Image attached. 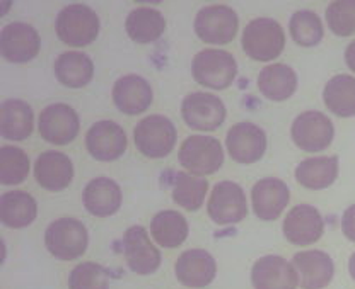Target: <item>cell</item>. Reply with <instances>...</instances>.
Returning a JSON list of instances; mask_svg holds the SVG:
<instances>
[{"instance_id":"6da1fadb","label":"cell","mask_w":355,"mask_h":289,"mask_svg":"<svg viewBox=\"0 0 355 289\" xmlns=\"http://www.w3.org/2000/svg\"><path fill=\"white\" fill-rule=\"evenodd\" d=\"M241 46L251 60L272 62L286 48V32L275 19L258 17L244 28Z\"/></svg>"},{"instance_id":"7a4b0ae2","label":"cell","mask_w":355,"mask_h":289,"mask_svg":"<svg viewBox=\"0 0 355 289\" xmlns=\"http://www.w3.org/2000/svg\"><path fill=\"white\" fill-rule=\"evenodd\" d=\"M44 245L58 261H73L84 255L89 245L86 225L72 216L51 221L44 232Z\"/></svg>"},{"instance_id":"3957f363","label":"cell","mask_w":355,"mask_h":289,"mask_svg":"<svg viewBox=\"0 0 355 289\" xmlns=\"http://www.w3.org/2000/svg\"><path fill=\"white\" fill-rule=\"evenodd\" d=\"M55 31L65 44L73 48L87 46L98 38L99 17L86 3H70L58 12Z\"/></svg>"},{"instance_id":"277c9868","label":"cell","mask_w":355,"mask_h":289,"mask_svg":"<svg viewBox=\"0 0 355 289\" xmlns=\"http://www.w3.org/2000/svg\"><path fill=\"white\" fill-rule=\"evenodd\" d=\"M191 75L193 80L203 87L224 91L231 87L238 75V62L229 51L209 50L198 51L191 60Z\"/></svg>"},{"instance_id":"5b68a950","label":"cell","mask_w":355,"mask_h":289,"mask_svg":"<svg viewBox=\"0 0 355 289\" xmlns=\"http://www.w3.org/2000/svg\"><path fill=\"white\" fill-rule=\"evenodd\" d=\"M176 126L169 118L150 114L137 123L133 129V142L137 150L147 158L168 157L176 147Z\"/></svg>"},{"instance_id":"8992f818","label":"cell","mask_w":355,"mask_h":289,"mask_svg":"<svg viewBox=\"0 0 355 289\" xmlns=\"http://www.w3.org/2000/svg\"><path fill=\"white\" fill-rule=\"evenodd\" d=\"M178 160L193 176H210L224 164V150L214 136L191 135L181 143Z\"/></svg>"},{"instance_id":"52a82bcc","label":"cell","mask_w":355,"mask_h":289,"mask_svg":"<svg viewBox=\"0 0 355 289\" xmlns=\"http://www.w3.org/2000/svg\"><path fill=\"white\" fill-rule=\"evenodd\" d=\"M38 131L44 142L57 147L72 143L80 131L79 114L69 104H50L40 113Z\"/></svg>"},{"instance_id":"ba28073f","label":"cell","mask_w":355,"mask_h":289,"mask_svg":"<svg viewBox=\"0 0 355 289\" xmlns=\"http://www.w3.org/2000/svg\"><path fill=\"white\" fill-rule=\"evenodd\" d=\"M238 14L227 6H209L198 10L193 28L202 41L210 44H227L238 32Z\"/></svg>"},{"instance_id":"9c48e42d","label":"cell","mask_w":355,"mask_h":289,"mask_svg":"<svg viewBox=\"0 0 355 289\" xmlns=\"http://www.w3.org/2000/svg\"><path fill=\"white\" fill-rule=\"evenodd\" d=\"M207 213L217 225H236L248 214V203L244 189L232 180L217 183L210 194Z\"/></svg>"},{"instance_id":"30bf717a","label":"cell","mask_w":355,"mask_h":289,"mask_svg":"<svg viewBox=\"0 0 355 289\" xmlns=\"http://www.w3.org/2000/svg\"><path fill=\"white\" fill-rule=\"evenodd\" d=\"M292 142L304 151H321L328 148L335 136V126L320 111H304L294 120L291 128Z\"/></svg>"},{"instance_id":"8fae6325","label":"cell","mask_w":355,"mask_h":289,"mask_svg":"<svg viewBox=\"0 0 355 289\" xmlns=\"http://www.w3.org/2000/svg\"><path fill=\"white\" fill-rule=\"evenodd\" d=\"M181 116L184 123L197 131H214L225 121L227 111L220 97L207 92L188 94L181 102Z\"/></svg>"},{"instance_id":"7c38bea8","label":"cell","mask_w":355,"mask_h":289,"mask_svg":"<svg viewBox=\"0 0 355 289\" xmlns=\"http://www.w3.org/2000/svg\"><path fill=\"white\" fill-rule=\"evenodd\" d=\"M123 255L132 272L139 276L154 274L161 265V252L150 242L149 233L140 225H133L123 233Z\"/></svg>"},{"instance_id":"4fadbf2b","label":"cell","mask_w":355,"mask_h":289,"mask_svg":"<svg viewBox=\"0 0 355 289\" xmlns=\"http://www.w3.org/2000/svg\"><path fill=\"white\" fill-rule=\"evenodd\" d=\"M266 133L258 124L243 121L232 126L225 135V148L238 164L250 165L260 160L266 151Z\"/></svg>"},{"instance_id":"5bb4252c","label":"cell","mask_w":355,"mask_h":289,"mask_svg":"<svg viewBox=\"0 0 355 289\" xmlns=\"http://www.w3.org/2000/svg\"><path fill=\"white\" fill-rule=\"evenodd\" d=\"M42 48V38L40 32L28 22H9L3 26L0 35V50L2 57L10 63H28Z\"/></svg>"},{"instance_id":"9a60e30c","label":"cell","mask_w":355,"mask_h":289,"mask_svg":"<svg viewBox=\"0 0 355 289\" xmlns=\"http://www.w3.org/2000/svg\"><path fill=\"white\" fill-rule=\"evenodd\" d=\"M127 135L120 124L110 120L94 123L86 133V148L94 160L114 162L127 150Z\"/></svg>"},{"instance_id":"2e32d148","label":"cell","mask_w":355,"mask_h":289,"mask_svg":"<svg viewBox=\"0 0 355 289\" xmlns=\"http://www.w3.org/2000/svg\"><path fill=\"white\" fill-rule=\"evenodd\" d=\"M282 228L288 243L306 247L323 236L324 221L314 206L297 205L287 213Z\"/></svg>"},{"instance_id":"e0dca14e","label":"cell","mask_w":355,"mask_h":289,"mask_svg":"<svg viewBox=\"0 0 355 289\" xmlns=\"http://www.w3.org/2000/svg\"><path fill=\"white\" fill-rule=\"evenodd\" d=\"M251 283L254 289H295L299 286L297 270L280 255H265L253 264Z\"/></svg>"},{"instance_id":"ac0fdd59","label":"cell","mask_w":355,"mask_h":289,"mask_svg":"<svg viewBox=\"0 0 355 289\" xmlns=\"http://www.w3.org/2000/svg\"><path fill=\"white\" fill-rule=\"evenodd\" d=\"M176 279L187 288H205L216 279L217 262L203 248H190L178 257Z\"/></svg>"},{"instance_id":"d6986e66","label":"cell","mask_w":355,"mask_h":289,"mask_svg":"<svg viewBox=\"0 0 355 289\" xmlns=\"http://www.w3.org/2000/svg\"><path fill=\"white\" fill-rule=\"evenodd\" d=\"M111 95L118 111L127 116L146 113L153 104V87L144 77L135 73L120 77L113 85Z\"/></svg>"},{"instance_id":"ffe728a7","label":"cell","mask_w":355,"mask_h":289,"mask_svg":"<svg viewBox=\"0 0 355 289\" xmlns=\"http://www.w3.org/2000/svg\"><path fill=\"white\" fill-rule=\"evenodd\" d=\"M292 265L297 270L299 286L302 289H323L335 276L333 259L323 250L299 252L292 257Z\"/></svg>"},{"instance_id":"44dd1931","label":"cell","mask_w":355,"mask_h":289,"mask_svg":"<svg viewBox=\"0 0 355 289\" xmlns=\"http://www.w3.org/2000/svg\"><path fill=\"white\" fill-rule=\"evenodd\" d=\"M287 184L277 177H265L260 179L251 189V201H253V211L260 220L273 221L284 213L288 205Z\"/></svg>"},{"instance_id":"7402d4cb","label":"cell","mask_w":355,"mask_h":289,"mask_svg":"<svg viewBox=\"0 0 355 289\" xmlns=\"http://www.w3.org/2000/svg\"><path fill=\"white\" fill-rule=\"evenodd\" d=\"M35 179L46 191H64L73 179L72 160L62 151H43L35 162Z\"/></svg>"},{"instance_id":"603a6c76","label":"cell","mask_w":355,"mask_h":289,"mask_svg":"<svg viewBox=\"0 0 355 289\" xmlns=\"http://www.w3.org/2000/svg\"><path fill=\"white\" fill-rule=\"evenodd\" d=\"M123 203V194L116 180L110 177H96L84 187L83 205L87 213L98 218L113 216Z\"/></svg>"},{"instance_id":"cb8c5ba5","label":"cell","mask_w":355,"mask_h":289,"mask_svg":"<svg viewBox=\"0 0 355 289\" xmlns=\"http://www.w3.org/2000/svg\"><path fill=\"white\" fill-rule=\"evenodd\" d=\"M35 126L31 106L21 99H7L0 107V131L6 140L22 142L29 138Z\"/></svg>"},{"instance_id":"d4e9b609","label":"cell","mask_w":355,"mask_h":289,"mask_svg":"<svg viewBox=\"0 0 355 289\" xmlns=\"http://www.w3.org/2000/svg\"><path fill=\"white\" fill-rule=\"evenodd\" d=\"M257 84L266 99L282 102L297 88V73L286 63H272L261 68Z\"/></svg>"},{"instance_id":"484cf974","label":"cell","mask_w":355,"mask_h":289,"mask_svg":"<svg viewBox=\"0 0 355 289\" xmlns=\"http://www.w3.org/2000/svg\"><path fill=\"white\" fill-rule=\"evenodd\" d=\"M53 72L57 80L69 88H83L94 77V63L86 53L67 51L58 55L55 60Z\"/></svg>"},{"instance_id":"4316f807","label":"cell","mask_w":355,"mask_h":289,"mask_svg":"<svg viewBox=\"0 0 355 289\" xmlns=\"http://www.w3.org/2000/svg\"><path fill=\"white\" fill-rule=\"evenodd\" d=\"M38 203L29 192L9 191L0 198V218L6 227L19 230L26 228L36 220Z\"/></svg>"},{"instance_id":"83f0119b","label":"cell","mask_w":355,"mask_h":289,"mask_svg":"<svg viewBox=\"0 0 355 289\" xmlns=\"http://www.w3.org/2000/svg\"><path fill=\"white\" fill-rule=\"evenodd\" d=\"M338 177V158L331 157H313L306 158L295 167V179L302 187L321 191L330 187Z\"/></svg>"},{"instance_id":"f1b7e54d","label":"cell","mask_w":355,"mask_h":289,"mask_svg":"<svg viewBox=\"0 0 355 289\" xmlns=\"http://www.w3.org/2000/svg\"><path fill=\"white\" fill-rule=\"evenodd\" d=\"M125 29L135 43H154L164 32L166 19L161 10L153 9V7H137L127 16Z\"/></svg>"},{"instance_id":"f546056e","label":"cell","mask_w":355,"mask_h":289,"mask_svg":"<svg viewBox=\"0 0 355 289\" xmlns=\"http://www.w3.org/2000/svg\"><path fill=\"white\" fill-rule=\"evenodd\" d=\"M188 221L181 213L164 209L157 213L150 221V235L164 248H176L184 243L188 236Z\"/></svg>"},{"instance_id":"4dcf8cb0","label":"cell","mask_w":355,"mask_h":289,"mask_svg":"<svg viewBox=\"0 0 355 289\" xmlns=\"http://www.w3.org/2000/svg\"><path fill=\"white\" fill-rule=\"evenodd\" d=\"M323 101L338 118L355 116V77L347 73L331 77L324 85Z\"/></svg>"},{"instance_id":"1f68e13d","label":"cell","mask_w":355,"mask_h":289,"mask_svg":"<svg viewBox=\"0 0 355 289\" xmlns=\"http://www.w3.org/2000/svg\"><path fill=\"white\" fill-rule=\"evenodd\" d=\"M209 191V180L205 177L193 176L190 172H176L173 199L176 205L188 211H197L205 201Z\"/></svg>"},{"instance_id":"d6a6232c","label":"cell","mask_w":355,"mask_h":289,"mask_svg":"<svg viewBox=\"0 0 355 289\" xmlns=\"http://www.w3.org/2000/svg\"><path fill=\"white\" fill-rule=\"evenodd\" d=\"M288 31L299 46L311 48L321 43L324 36L323 22L313 10H297L288 21Z\"/></svg>"},{"instance_id":"836d02e7","label":"cell","mask_w":355,"mask_h":289,"mask_svg":"<svg viewBox=\"0 0 355 289\" xmlns=\"http://www.w3.org/2000/svg\"><path fill=\"white\" fill-rule=\"evenodd\" d=\"M29 174V157L19 147L3 144L0 148V183L3 186H17Z\"/></svg>"},{"instance_id":"e575fe53","label":"cell","mask_w":355,"mask_h":289,"mask_svg":"<svg viewBox=\"0 0 355 289\" xmlns=\"http://www.w3.org/2000/svg\"><path fill=\"white\" fill-rule=\"evenodd\" d=\"M69 289H110V272L98 262H80L70 270Z\"/></svg>"},{"instance_id":"d590c367","label":"cell","mask_w":355,"mask_h":289,"mask_svg":"<svg viewBox=\"0 0 355 289\" xmlns=\"http://www.w3.org/2000/svg\"><path fill=\"white\" fill-rule=\"evenodd\" d=\"M327 24L333 35L349 38L355 35V0H336L327 9Z\"/></svg>"},{"instance_id":"8d00e7d4","label":"cell","mask_w":355,"mask_h":289,"mask_svg":"<svg viewBox=\"0 0 355 289\" xmlns=\"http://www.w3.org/2000/svg\"><path fill=\"white\" fill-rule=\"evenodd\" d=\"M342 232L350 242H355V203L342 214Z\"/></svg>"},{"instance_id":"74e56055","label":"cell","mask_w":355,"mask_h":289,"mask_svg":"<svg viewBox=\"0 0 355 289\" xmlns=\"http://www.w3.org/2000/svg\"><path fill=\"white\" fill-rule=\"evenodd\" d=\"M345 63L350 70L355 73V39L347 46L345 50Z\"/></svg>"},{"instance_id":"f35d334b","label":"cell","mask_w":355,"mask_h":289,"mask_svg":"<svg viewBox=\"0 0 355 289\" xmlns=\"http://www.w3.org/2000/svg\"><path fill=\"white\" fill-rule=\"evenodd\" d=\"M349 272H350V276H352V279L355 281V252H354L352 257H350V261H349Z\"/></svg>"}]
</instances>
